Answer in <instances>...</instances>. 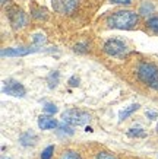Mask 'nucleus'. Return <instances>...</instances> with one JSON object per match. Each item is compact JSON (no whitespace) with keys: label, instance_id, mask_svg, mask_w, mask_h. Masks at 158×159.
<instances>
[{"label":"nucleus","instance_id":"nucleus-3","mask_svg":"<svg viewBox=\"0 0 158 159\" xmlns=\"http://www.w3.org/2000/svg\"><path fill=\"white\" fill-rule=\"evenodd\" d=\"M91 120V114L82 110H66L62 114V121L70 125H85Z\"/></svg>","mask_w":158,"mask_h":159},{"label":"nucleus","instance_id":"nucleus-15","mask_svg":"<svg viewBox=\"0 0 158 159\" xmlns=\"http://www.w3.org/2000/svg\"><path fill=\"white\" fill-rule=\"evenodd\" d=\"M32 43H34V45L41 47V45H44V44L47 43V38H45L44 34H34L32 35Z\"/></svg>","mask_w":158,"mask_h":159},{"label":"nucleus","instance_id":"nucleus-23","mask_svg":"<svg viewBox=\"0 0 158 159\" xmlns=\"http://www.w3.org/2000/svg\"><path fill=\"white\" fill-rule=\"evenodd\" d=\"M69 85H70V86H78V85H79V77L72 76L70 79H69Z\"/></svg>","mask_w":158,"mask_h":159},{"label":"nucleus","instance_id":"nucleus-26","mask_svg":"<svg viewBox=\"0 0 158 159\" xmlns=\"http://www.w3.org/2000/svg\"><path fill=\"white\" fill-rule=\"evenodd\" d=\"M6 3H9V2H7V0H2V6H5Z\"/></svg>","mask_w":158,"mask_h":159},{"label":"nucleus","instance_id":"nucleus-21","mask_svg":"<svg viewBox=\"0 0 158 159\" xmlns=\"http://www.w3.org/2000/svg\"><path fill=\"white\" fill-rule=\"evenodd\" d=\"M95 159H119V158L114 156L113 153H110V152H98Z\"/></svg>","mask_w":158,"mask_h":159},{"label":"nucleus","instance_id":"nucleus-7","mask_svg":"<svg viewBox=\"0 0 158 159\" xmlns=\"http://www.w3.org/2000/svg\"><path fill=\"white\" fill-rule=\"evenodd\" d=\"M76 0H53V7L56 12L63 15L72 13L76 7Z\"/></svg>","mask_w":158,"mask_h":159},{"label":"nucleus","instance_id":"nucleus-8","mask_svg":"<svg viewBox=\"0 0 158 159\" xmlns=\"http://www.w3.org/2000/svg\"><path fill=\"white\" fill-rule=\"evenodd\" d=\"M40 48H25V47H16V48H3L2 50V57H22L28 54L37 53Z\"/></svg>","mask_w":158,"mask_h":159},{"label":"nucleus","instance_id":"nucleus-13","mask_svg":"<svg viewBox=\"0 0 158 159\" xmlns=\"http://www.w3.org/2000/svg\"><path fill=\"white\" fill-rule=\"evenodd\" d=\"M146 28L149 31H152L154 34H158V16H154V18L146 20Z\"/></svg>","mask_w":158,"mask_h":159},{"label":"nucleus","instance_id":"nucleus-25","mask_svg":"<svg viewBox=\"0 0 158 159\" xmlns=\"http://www.w3.org/2000/svg\"><path fill=\"white\" fill-rule=\"evenodd\" d=\"M146 117H149L151 120H155L157 118V112L155 111H146Z\"/></svg>","mask_w":158,"mask_h":159},{"label":"nucleus","instance_id":"nucleus-22","mask_svg":"<svg viewBox=\"0 0 158 159\" xmlns=\"http://www.w3.org/2000/svg\"><path fill=\"white\" fill-rule=\"evenodd\" d=\"M86 44H76L75 45V51H79V53H85L86 51Z\"/></svg>","mask_w":158,"mask_h":159},{"label":"nucleus","instance_id":"nucleus-27","mask_svg":"<svg viewBox=\"0 0 158 159\" xmlns=\"http://www.w3.org/2000/svg\"><path fill=\"white\" fill-rule=\"evenodd\" d=\"M2 159H10V158H6V156H3V158H2Z\"/></svg>","mask_w":158,"mask_h":159},{"label":"nucleus","instance_id":"nucleus-20","mask_svg":"<svg viewBox=\"0 0 158 159\" xmlns=\"http://www.w3.org/2000/svg\"><path fill=\"white\" fill-rule=\"evenodd\" d=\"M32 16L38 18V19H45L47 18V10L43 7H38V10H32Z\"/></svg>","mask_w":158,"mask_h":159},{"label":"nucleus","instance_id":"nucleus-11","mask_svg":"<svg viewBox=\"0 0 158 159\" xmlns=\"http://www.w3.org/2000/svg\"><path fill=\"white\" fill-rule=\"evenodd\" d=\"M139 104H132V105H129L127 108H125L123 111H120V114H119V121H123V120H126L129 116H132L135 111H138L139 110Z\"/></svg>","mask_w":158,"mask_h":159},{"label":"nucleus","instance_id":"nucleus-5","mask_svg":"<svg viewBox=\"0 0 158 159\" xmlns=\"http://www.w3.org/2000/svg\"><path fill=\"white\" fill-rule=\"evenodd\" d=\"M7 18H9V22L13 29H21L26 25V16L22 12V9L16 7V6H12L7 9Z\"/></svg>","mask_w":158,"mask_h":159},{"label":"nucleus","instance_id":"nucleus-19","mask_svg":"<svg viewBox=\"0 0 158 159\" xmlns=\"http://www.w3.org/2000/svg\"><path fill=\"white\" fill-rule=\"evenodd\" d=\"M43 111L45 114H48V116H54V114L57 112V107L54 105V104H45V105L43 107Z\"/></svg>","mask_w":158,"mask_h":159},{"label":"nucleus","instance_id":"nucleus-14","mask_svg":"<svg viewBox=\"0 0 158 159\" xmlns=\"http://www.w3.org/2000/svg\"><path fill=\"white\" fill-rule=\"evenodd\" d=\"M59 159H82V158H81V155L78 153V152H75V150H65L59 156Z\"/></svg>","mask_w":158,"mask_h":159},{"label":"nucleus","instance_id":"nucleus-6","mask_svg":"<svg viewBox=\"0 0 158 159\" xmlns=\"http://www.w3.org/2000/svg\"><path fill=\"white\" fill-rule=\"evenodd\" d=\"M3 93H7L10 97H16V98H24L26 93V89L24 88V85L16 80H7L3 82Z\"/></svg>","mask_w":158,"mask_h":159},{"label":"nucleus","instance_id":"nucleus-18","mask_svg":"<svg viewBox=\"0 0 158 159\" xmlns=\"http://www.w3.org/2000/svg\"><path fill=\"white\" fill-rule=\"evenodd\" d=\"M53 153H54V146L50 145L41 152V159H51Z\"/></svg>","mask_w":158,"mask_h":159},{"label":"nucleus","instance_id":"nucleus-24","mask_svg":"<svg viewBox=\"0 0 158 159\" xmlns=\"http://www.w3.org/2000/svg\"><path fill=\"white\" fill-rule=\"evenodd\" d=\"M110 2L114 5H130L132 3V0H110Z\"/></svg>","mask_w":158,"mask_h":159},{"label":"nucleus","instance_id":"nucleus-1","mask_svg":"<svg viewBox=\"0 0 158 159\" xmlns=\"http://www.w3.org/2000/svg\"><path fill=\"white\" fill-rule=\"evenodd\" d=\"M139 22V16L132 10H117L107 18L108 28L113 29H133Z\"/></svg>","mask_w":158,"mask_h":159},{"label":"nucleus","instance_id":"nucleus-12","mask_svg":"<svg viewBox=\"0 0 158 159\" xmlns=\"http://www.w3.org/2000/svg\"><path fill=\"white\" fill-rule=\"evenodd\" d=\"M59 79H60V73L57 70H54L48 75V88L53 89V88H56L59 85Z\"/></svg>","mask_w":158,"mask_h":159},{"label":"nucleus","instance_id":"nucleus-9","mask_svg":"<svg viewBox=\"0 0 158 159\" xmlns=\"http://www.w3.org/2000/svg\"><path fill=\"white\" fill-rule=\"evenodd\" d=\"M38 127L40 130H51L59 127V121L56 118H51L48 114H44V116H40L38 118Z\"/></svg>","mask_w":158,"mask_h":159},{"label":"nucleus","instance_id":"nucleus-10","mask_svg":"<svg viewBox=\"0 0 158 159\" xmlns=\"http://www.w3.org/2000/svg\"><path fill=\"white\" fill-rule=\"evenodd\" d=\"M19 142L22 146H31V145H35V142H37V136L31 133V131H26L24 134L19 137Z\"/></svg>","mask_w":158,"mask_h":159},{"label":"nucleus","instance_id":"nucleus-28","mask_svg":"<svg viewBox=\"0 0 158 159\" xmlns=\"http://www.w3.org/2000/svg\"><path fill=\"white\" fill-rule=\"evenodd\" d=\"M157 130H158V125H157Z\"/></svg>","mask_w":158,"mask_h":159},{"label":"nucleus","instance_id":"nucleus-2","mask_svg":"<svg viewBox=\"0 0 158 159\" xmlns=\"http://www.w3.org/2000/svg\"><path fill=\"white\" fill-rule=\"evenodd\" d=\"M136 76L142 83L148 88L158 91V66L154 63L145 61L141 63L136 69Z\"/></svg>","mask_w":158,"mask_h":159},{"label":"nucleus","instance_id":"nucleus-4","mask_svg":"<svg viewBox=\"0 0 158 159\" xmlns=\"http://www.w3.org/2000/svg\"><path fill=\"white\" fill-rule=\"evenodd\" d=\"M104 53L107 56H110V57H123L126 53H127V45H126L123 41H120V39H108V41H105L104 47Z\"/></svg>","mask_w":158,"mask_h":159},{"label":"nucleus","instance_id":"nucleus-17","mask_svg":"<svg viewBox=\"0 0 158 159\" xmlns=\"http://www.w3.org/2000/svg\"><path fill=\"white\" fill-rule=\"evenodd\" d=\"M127 136L129 137H146V133L142 129H129Z\"/></svg>","mask_w":158,"mask_h":159},{"label":"nucleus","instance_id":"nucleus-16","mask_svg":"<svg viewBox=\"0 0 158 159\" xmlns=\"http://www.w3.org/2000/svg\"><path fill=\"white\" fill-rule=\"evenodd\" d=\"M59 130H62V133H65V134L67 136H72L75 131H73L72 125L67 124V123H65V121H62V123H59Z\"/></svg>","mask_w":158,"mask_h":159}]
</instances>
